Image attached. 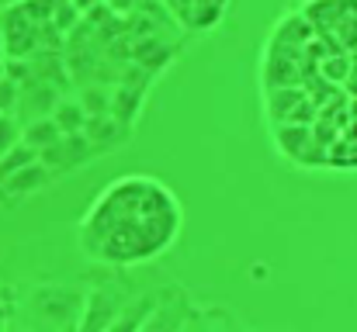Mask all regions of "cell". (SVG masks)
Instances as JSON below:
<instances>
[{
    "label": "cell",
    "instance_id": "obj_1",
    "mask_svg": "<svg viewBox=\"0 0 357 332\" xmlns=\"http://www.w3.org/2000/svg\"><path fill=\"white\" fill-rule=\"evenodd\" d=\"M184 228L177 194L146 173L115 177L77 225V242L91 263L132 270L174 249Z\"/></svg>",
    "mask_w": 357,
    "mask_h": 332
},
{
    "label": "cell",
    "instance_id": "obj_2",
    "mask_svg": "<svg viewBox=\"0 0 357 332\" xmlns=\"http://www.w3.org/2000/svg\"><path fill=\"white\" fill-rule=\"evenodd\" d=\"M31 312L52 332H77L80 329V315H84V298L73 287L45 284L31 294Z\"/></svg>",
    "mask_w": 357,
    "mask_h": 332
},
{
    "label": "cell",
    "instance_id": "obj_3",
    "mask_svg": "<svg viewBox=\"0 0 357 332\" xmlns=\"http://www.w3.org/2000/svg\"><path fill=\"white\" fill-rule=\"evenodd\" d=\"M132 301V294L119 287V284H105V287H94L87 298H84V315H80V329L77 332H105L119 312Z\"/></svg>",
    "mask_w": 357,
    "mask_h": 332
},
{
    "label": "cell",
    "instance_id": "obj_4",
    "mask_svg": "<svg viewBox=\"0 0 357 332\" xmlns=\"http://www.w3.org/2000/svg\"><path fill=\"white\" fill-rule=\"evenodd\" d=\"M191 308H195L191 298H188L177 284L160 287V301H156L153 315L142 322L139 332H184V322H188Z\"/></svg>",
    "mask_w": 357,
    "mask_h": 332
},
{
    "label": "cell",
    "instance_id": "obj_5",
    "mask_svg": "<svg viewBox=\"0 0 357 332\" xmlns=\"http://www.w3.org/2000/svg\"><path fill=\"white\" fill-rule=\"evenodd\" d=\"M156 301H160V291H149V294H139L135 301H128L125 308L119 312V319L108 326L105 332H139L142 329V322L153 315V308H156Z\"/></svg>",
    "mask_w": 357,
    "mask_h": 332
}]
</instances>
